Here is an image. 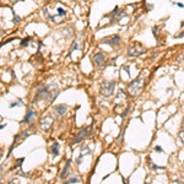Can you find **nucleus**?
<instances>
[{
  "label": "nucleus",
  "mask_w": 184,
  "mask_h": 184,
  "mask_svg": "<svg viewBox=\"0 0 184 184\" xmlns=\"http://www.w3.org/2000/svg\"><path fill=\"white\" fill-rule=\"evenodd\" d=\"M59 93V89L55 84H50L48 86H42L39 87L34 96V102L37 101H53Z\"/></svg>",
  "instance_id": "nucleus-1"
},
{
  "label": "nucleus",
  "mask_w": 184,
  "mask_h": 184,
  "mask_svg": "<svg viewBox=\"0 0 184 184\" xmlns=\"http://www.w3.org/2000/svg\"><path fill=\"white\" fill-rule=\"evenodd\" d=\"M144 85H145V79L144 76H139L138 79H135L134 81H131L129 86H128V92L131 97H136L141 93V91L144 89Z\"/></svg>",
  "instance_id": "nucleus-2"
},
{
  "label": "nucleus",
  "mask_w": 184,
  "mask_h": 184,
  "mask_svg": "<svg viewBox=\"0 0 184 184\" xmlns=\"http://www.w3.org/2000/svg\"><path fill=\"white\" fill-rule=\"evenodd\" d=\"M116 90V81H103L101 85V93L104 97H111Z\"/></svg>",
  "instance_id": "nucleus-3"
},
{
  "label": "nucleus",
  "mask_w": 184,
  "mask_h": 184,
  "mask_svg": "<svg viewBox=\"0 0 184 184\" xmlns=\"http://www.w3.org/2000/svg\"><path fill=\"white\" fill-rule=\"evenodd\" d=\"M90 134H91V128H84V129H81V130L76 134V136L74 138L71 145H76V144L84 141V140H85L87 136H89Z\"/></svg>",
  "instance_id": "nucleus-4"
},
{
  "label": "nucleus",
  "mask_w": 184,
  "mask_h": 184,
  "mask_svg": "<svg viewBox=\"0 0 184 184\" xmlns=\"http://www.w3.org/2000/svg\"><path fill=\"white\" fill-rule=\"evenodd\" d=\"M142 53H145V49L142 48L141 44L139 43H135L129 48V52H128V56L129 58H133V56H138V55H141Z\"/></svg>",
  "instance_id": "nucleus-5"
},
{
  "label": "nucleus",
  "mask_w": 184,
  "mask_h": 184,
  "mask_svg": "<svg viewBox=\"0 0 184 184\" xmlns=\"http://www.w3.org/2000/svg\"><path fill=\"white\" fill-rule=\"evenodd\" d=\"M101 42H102L103 44H109V46H112V47H117V46H119V43H120V36H118V34L109 36V37L103 38Z\"/></svg>",
  "instance_id": "nucleus-6"
},
{
  "label": "nucleus",
  "mask_w": 184,
  "mask_h": 184,
  "mask_svg": "<svg viewBox=\"0 0 184 184\" xmlns=\"http://www.w3.org/2000/svg\"><path fill=\"white\" fill-rule=\"evenodd\" d=\"M52 124H53V118L49 117V116H47V117H44L41 120V123H39V126H41V129L43 131H47V130H49Z\"/></svg>",
  "instance_id": "nucleus-7"
},
{
  "label": "nucleus",
  "mask_w": 184,
  "mask_h": 184,
  "mask_svg": "<svg viewBox=\"0 0 184 184\" xmlns=\"http://www.w3.org/2000/svg\"><path fill=\"white\" fill-rule=\"evenodd\" d=\"M92 61H93V64L96 65V66H102V65L104 64V54L102 53V52H98V53L93 54V56H92Z\"/></svg>",
  "instance_id": "nucleus-8"
},
{
  "label": "nucleus",
  "mask_w": 184,
  "mask_h": 184,
  "mask_svg": "<svg viewBox=\"0 0 184 184\" xmlns=\"http://www.w3.org/2000/svg\"><path fill=\"white\" fill-rule=\"evenodd\" d=\"M116 104L117 106H125V103H126V96H125V93L123 92L122 90L118 92V95L116 96Z\"/></svg>",
  "instance_id": "nucleus-9"
},
{
  "label": "nucleus",
  "mask_w": 184,
  "mask_h": 184,
  "mask_svg": "<svg viewBox=\"0 0 184 184\" xmlns=\"http://www.w3.org/2000/svg\"><path fill=\"white\" fill-rule=\"evenodd\" d=\"M66 111H68V107L65 104H58V106L54 107V112L58 117H63L66 113Z\"/></svg>",
  "instance_id": "nucleus-10"
},
{
  "label": "nucleus",
  "mask_w": 184,
  "mask_h": 184,
  "mask_svg": "<svg viewBox=\"0 0 184 184\" xmlns=\"http://www.w3.org/2000/svg\"><path fill=\"white\" fill-rule=\"evenodd\" d=\"M70 165H71V162H70V160H68L66 163H65V167L63 169V172H61V174H60L61 179H65V178H66V176L69 174V172H70Z\"/></svg>",
  "instance_id": "nucleus-11"
},
{
  "label": "nucleus",
  "mask_w": 184,
  "mask_h": 184,
  "mask_svg": "<svg viewBox=\"0 0 184 184\" xmlns=\"http://www.w3.org/2000/svg\"><path fill=\"white\" fill-rule=\"evenodd\" d=\"M50 153L52 155H54V156H58L59 155V142H54L53 145H52L50 147Z\"/></svg>",
  "instance_id": "nucleus-12"
},
{
  "label": "nucleus",
  "mask_w": 184,
  "mask_h": 184,
  "mask_svg": "<svg viewBox=\"0 0 184 184\" xmlns=\"http://www.w3.org/2000/svg\"><path fill=\"white\" fill-rule=\"evenodd\" d=\"M36 116V113H34L32 109H28V112H27V114H26V117H25V123H30L31 122V119H32V118Z\"/></svg>",
  "instance_id": "nucleus-13"
},
{
  "label": "nucleus",
  "mask_w": 184,
  "mask_h": 184,
  "mask_svg": "<svg viewBox=\"0 0 184 184\" xmlns=\"http://www.w3.org/2000/svg\"><path fill=\"white\" fill-rule=\"evenodd\" d=\"M148 166H150V168H151L152 171H161V169H162V167H158V166L153 165L150 158H148Z\"/></svg>",
  "instance_id": "nucleus-14"
},
{
  "label": "nucleus",
  "mask_w": 184,
  "mask_h": 184,
  "mask_svg": "<svg viewBox=\"0 0 184 184\" xmlns=\"http://www.w3.org/2000/svg\"><path fill=\"white\" fill-rule=\"evenodd\" d=\"M80 182V178H71L69 179V181L65 182V184H71V183H79Z\"/></svg>",
  "instance_id": "nucleus-15"
},
{
  "label": "nucleus",
  "mask_w": 184,
  "mask_h": 184,
  "mask_svg": "<svg viewBox=\"0 0 184 184\" xmlns=\"http://www.w3.org/2000/svg\"><path fill=\"white\" fill-rule=\"evenodd\" d=\"M178 136H179V140H181V141H182V144L184 145V129H182L181 131H179Z\"/></svg>",
  "instance_id": "nucleus-16"
},
{
  "label": "nucleus",
  "mask_w": 184,
  "mask_h": 184,
  "mask_svg": "<svg viewBox=\"0 0 184 184\" xmlns=\"http://www.w3.org/2000/svg\"><path fill=\"white\" fill-rule=\"evenodd\" d=\"M86 153H87V155H89V153H90V151H89V148H87V147H82L81 148V157H84L85 155H86Z\"/></svg>",
  "instance_id": "nucleus-17"
},
{
  "label": "nucleus",
  "mask_w": 184,
  "mask_h": 184,
  "mask_svg": "<svg viewBox=\"0 0 184 184\" xmlns=\"http://www.w3.org/2000/svg\"><path fill=\"white\" fill-rule=\"evenodd\" d=\"M30 41H31V38H25L24 41H22V43H21V46H22V47H26V46L28 44V42H30Z\"/></svg>",
  "instance_id": "nucleus-18"
},
{
  "label": "nucleus",
  "mask_w": 184,
  "mask_h": 184,
  "mask_svg": "<svg viewBox=\"0 0 184 184\" xmlns=\"http://www.w3.org/2000/svg\"><path fill=\"white\" fill-rule=\"evenodd\" d=\"M16 106H22V103H21V99L19 101V102H15V103H11V104H10V108H14V107H16Z\"/></svg>",
  "instance_id": "nucleus-19"
},
{
  "label": "nucleus",
  "mask_w": 184,
  "mask_h": 184,
  "mask_svg": "<svg viewBox=\"0 0 184 184\" xmlns=\"http://www.w3.org/2000/svg\"><path fill=\"white\" fill-rule=\"evenodd\" d=\"M155 151H156V152H162V147H161V146H156V147H155Z\"/></svg>",
  "instance_id": "nucleus-20"
},
{
  "label": "nucleus",
  "mask_w": 184,
  "mask_h": 184,
  "mask_svg": "<svg viewBox=\"0 0 184 184\" xmlns=\"http://www.w3.org/2000/svg\"><path fill=\"white\" fill-rule=\"evenodd\" d=\"M123 184H129V179L128 178H123Z\"/></svg>",
  "instance_id": "nucleus-21"
},
{
  "label": "nucleus",
  "mask_w": 184,
  "mask_h": 184,
  "mask_svg": "<svg viewBox=\"0 0 184 184\" xmlns=\"http://www.w3.org/2000/svg\"><path fill=\"white\" fill-rule=\"evenodd\" d=\"M177 5H178L179 7H183V4H181V3H177Z\"/></svg>",
  "instance_id": "nucleus-22"
},
{
  "label": "nucleus",
  "mask_w": 184,
  "mask_h": 184,
  "mask_svg": "<svg viewBox=\"0 0 184 184\" xmlns=\"http://www.w3.org/2000/svg\"><path fill=\"white\" fill-rule=\"evenodd\" d=\"M145 184H151V183H150V182H148V181H147V182H145Z\"/></svg>",
  "instance_id": "nucleus-23"
},
{
  "label": "nucleus",
  "mask_w": 184,
  "mask_h": 184,
  "mask_svg": "<svg viewBox=\"0 0 184 184\" xmlns=\"http://www.w3.org/2000/svg\"><path fill=\"white\" fill-rule=\"evenodd\" d=\"M4 128V125H0V129H3Z\"/></svg>",
  "instance_id": "nucleus-24"
},
{
  "label": "nucleus",
  "mask_w": 184,
  "mask_h": 184,
  "mask_svg": "<svg viewBox=\"0 0 184 184\" xmlns=\"http://www.w3.org/2000/svg\"><path fill=\"white\" fill-rule=\"evenodd\" d=\"M84 1H89V0H84Z\"/></svg>",
  "instance_id": "nucleus-25"
}]
</instances>
